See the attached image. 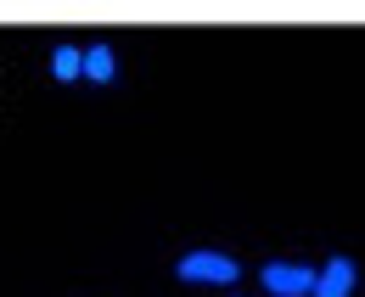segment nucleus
I'll return each instance as SVG.
<instances>
[{
	"label": "nucleus",
	"instance_id": "f257e3e1",
	"mask_svg": "<svg viewBox=\"0 0 365 297\" xmlns=\"http://www.w3.org/2000/svg\"><path fill=\"white\" fill-rule=\"evenodd\" d=\"M175 275H180V281L230 286V281H236V258H225V253H185L180 264H175Z\"/></svg>",
	"mask_w": 365,
	"mask_h": 297
},
{
	"label": "nucleus",
	"instance_id": "f03ea898",
	"mask_svg": "<svg viewBox=\"0 0 365 297\" xmlns=\"http://www.w3.org/2000/svg\"><path fill=\"white\" fill-rule=\"evenodd\" d=\"M264 286L275 297H315V269H304V264H264Z\"/></svg>",
	"mask_w": 365,
	"mask_h": 297
},
{
	"label": "nucleus",
	"instance_id": "7ed1b4c3",
	"mask_svg": "<svg viewBox=\"0 0 365 297\" xmlns=\"http://www.w3.org/2000/svg\"><path fill=\"white\" fill-rule=\"evenodd\" d=\"M354 292V258H331L326 269H315V297H349Z\"/></svg>",
	"mask_w": 365,
	"mask_h": 297
},
{
	"label": "nucleus",
	"instance_id": "20e7f679",
	"mask_svg": "<svg viewBox=\"0 0 365 297\" xmlns=\"http://www.w3.org/2000/svg\"><path fill=\"white\" fill-rule=\"evenodd\" d=\"M113 73H118L113 51H107V45H85V79H91V85H113Z\"/></svg>",
	"mask_w": 365,
	"mask_h": 297
},
{
	"label": "nucleus",
	"instance_id": "39448f33",
	"mask_svg": "<svg viewBox=\"0 0 365 297\" xmlns=\"http://www.w3.org/2000/svg\"><path fill=\"white\" fill-rule=\"evenodd\" d=\"M51 73H56V79H85V51H79V45H56Z\"/></svg>",
	"mask_w": 365,
	"mask_h": 297
}]
</instances>
